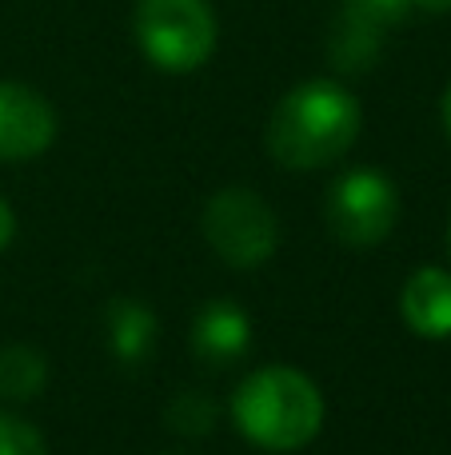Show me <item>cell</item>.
Segmentation results:
<instances>
[{"instance_id": "6da1fadb", "label": "cell", "mask_w": 451, "mask_h": 455, "mask_svg": "<svg viewBox=\"0 0 451 455\" xmlns=\"http://www.w3.org/2000/svg\"><path fill=\"white\" fill-rule=\"evenodd\" d=\"M360 128H364V112L352 88L340 80H308V84L292 88L280 96L268 120V152L284 168L296 172H312L356 144Z\"/></svg>"}, {"instance_id": "7a4b0ae2", "label": "cell", "mask_w": 451, "mask_h": 455, "mask_svg": "<svg viewBox=\"0 0 451 455\" xmlns=\"http://www.w3.org/2000/svg\"><path fill=\"white\" fill-rule=\"evenodd\" d=\"M240 435L264 451H296L324 427V395L304 371L268 363L252 371L232 395Z\"/></svg>"}, {"instance_id": "3957f363", "label": "cell", "mask_w": 451, "mask_h": 455, "mask_svg": "<svg viewBox=\"0 0 451 455\" xmlns=\"http://www.w3.org/2000/svg\"><path fill=\"white\" fill-rule=\"evenodd\" d=\"M132 32L160 72H196L216 52L220 24L208 0H136Z\"/></svg>"}, {"instance_id": "277c9868", "label": "cell", "mask_w": 451, "mask_h": 455, "mask_svg": "<svg viewBox=\"0 0 451 455\" xmlns=\"http://www.w3.org/2000/svg\"><path fill=\"white\" fill-rule=\"evenodd\" d=\"M400 216V192L388 172L380 168H352L332 184L324 200V220L336 240L352 248H376L388 240Z\"/></svg>"}, {"instance_id": "5b68a950", "label": "cell", "mask_w": 451, "mask_h": 455, "mask_svg": "<svg viewBox=\"0 0 451 455\" xmlns=\"http://www.w3.org/2000/svg\"><path fill=\"white\" fill-rule=\"evenodd\" d=\"M204 240L232 267H256L276 251L280 224L268 200L248 188H224L204 208Z\"/></svg>"}, {"instance_id": "8992f818", "label": "cell", "mask_w": 451, "mask_h": 455, "mask_svg": "<svg viewBox=\"0 0 451 455\" xmlns=\"http://www.w3.org/2000/svg\"><path fill=\"white\" fill-rule=\"evenodd\" d=\"M56 140V112L36 88L0 80V160H32Z\"/></svg>"}, {"instance_id": "52a82bcc", "label": "cell", "mask_w": 451, "mask_h": 455, "mask_svg": "<svg viewBox=\"0 0 451 455\" xmlns=\"http://www.w3.org/2000/svg\"><path fill=\"white\" fill-rule=\"evenodd\" d=\"M252 344V323L232 299H212L192 320V355L208 368H228Z\"/></svg>"}, {"instance_id": "ba28073f", "label": "cell", "mask_w": 451, "mask_h": 455, "mask_svg": "<svg viewBox=\"0 0 451 455\" xmlns=\"http://www.w3.org/2000/svg\"><path fill=\"white\" fill-rule=\"evenodd\" d=\"M404 323L423 339L451 336V272L444 267H415L400 291Z\"/></svg>"}, {"instance_id": "9c48e42d", "label": "cell", "mask_w": 451, "mask_h": 455, "mask_svg": "<svg viewBox=\"0 0 451 455\" xmlns=\"http://www.w3.org/2000/svg\"><path fill=\"white\" fill-rule=\"evenodd\" d=\"M104 328H108V344H112V355L120 363H144L156 344V315H152L148 304L140 299H128V296H116L104 312Z\"/></svg>"}, {"instance_id": "30bf717a", "label": "cell", "mask_w": 451, "mask_h": 455, "mask_svg": "<svg viewBox=\"0 0 451 455\" xmlns=\"http://www.w3.org/2000/svg\"><path fill=\"white\" fill-rule=\"evenodd\" d=\"M384 48V32L372 28V24H360L352 16H336L332 36H328V52H332V64L340 72H368L376 60H380Z\"/></svg>"}, {"instance_id": "8fae6325", "label": "cell", "mask_w": 451, "mask_h": 455, "mask_svg": "<svg viewBox=\"0 0 451 455\" xmlns=\"http://www.w3.org/2000/svg\"><path fill=\"white\" fill-rule=\"evenodd\" d=\"M48 379V363L32 347H0V395L4 400H32Z\"/></svg>"}, {"instance_id": "7c38bea8", "label": "cell", "mask_w": 451, "mask_h": 455, "mask_svg": "<svg viewBox=\"0 0 451 455\" xmlns=\"http://www.w3.org/2000/svg\"><path fill=\"white\" fill-rule=\"evenodd\" d=\"M164 419L176 435H208L216 427V403L208 392L188 387V392H176V400L168 403Z\"/></svg>"}, {"instance_id": "4fadbf2b", "label": "cell", "mask_w": 451, "mask_h": 455, "mask_svg": "<svg viewBox=\"0 0 451 455\" xmlns=\"http://www.w3.org/2000/svg\"><path fill=\"white\" fill-rule=\"evenodd\" d=\"M407 8H412V0H344L340 12L352 16V20H360V24H372V28L388 32L404 20Z\"/></svg>"}, {"instance_id": "5bb4252c", "label": "cell", "mask_w": 451, "mask_h": 455, "mask_svg": "<svg viewBox=\"0 0 451 455\" xmlns=\"http://www.w3.org/2000/svg\"><path fill=\"white\" fill-rule=\"evenodd\" d=\"M0 455H48L40 427L20 416L0 411Z\"/></svg>"}, {"instance_id": "9a60e30c", "label": "cell", "mask_w": 451, "mask_h": 455, "mask_svg": "<svg viewBox=\"0 0 451 455\" xmlns=\"http://www.w3.org/2000/svg\"><path fill=\"white\" fill-rule=\"evenodd\" d=\"M12 235H16V216H12V204H8L4 196H0V251L12 243Z\"/></svg>"}, {"instance_id": "2e32d148", "label": "cell", "mask_w": 451, "mask_h": 455, "mask_svg": "<svg viewBox=\"0 0 451 455\" xmlns=\"http://www.w3.org/2000/svg\"><path fill=\"white\" fill-rule=\"evenodd\" d=\"M412 8H423V12H447L451 0H412Z\"/></svg>"}, {"instance_id": "e0dca14e", "label": "cell", "mask_w": 451, "mask_h": 455, "mask_svg": "<svg viewBox=\"0 0 451 455\" xmlns=\"http://www.w3.org/2000/svg\"><path fill=\"white\" fill-rule=\"evenodd\" d=\"M439 116H444V132H447V140H451V84H447V92H444V104H439Z\"/></svg>"}, {"instance_id": "ac0fdd59", "label": "cell", "mask_w": 451, "mask_h": 455, "mask_svg": "<svg viewBox=\"0 0 451 455\" xmlns=\"http://www.w3.org/2000/svg\"><path fill=\"white\" fill-rule=\"evenodd\" d=\"M447 240H451V228H447Z\"/></svg>"}]
</instances>
